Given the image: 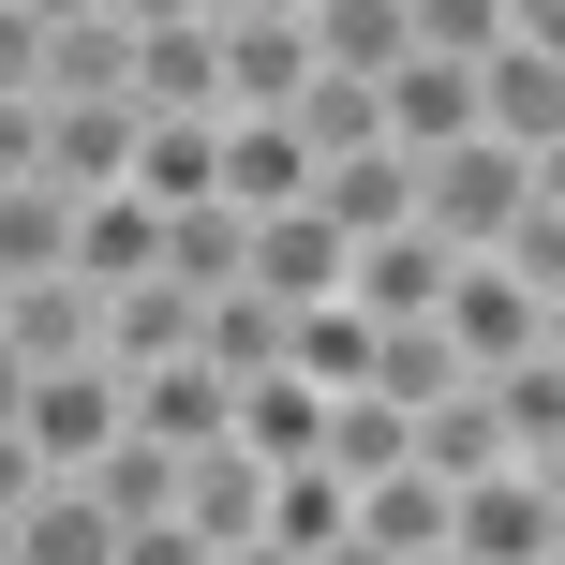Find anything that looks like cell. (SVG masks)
<instances>
[{
    "label": "cell",
    "instance_id": "obj_38",
    "mask_svg": "<svg viewBox=\"0 0 565 565\" xmlns=\"http://www.w3.org/2000/svg\"><path fill=\"white\" fill-rule=\"evenodd\" d=\"M15 402H30V358H15V342H0V431H15Z\"/></svg>",
    "mask_w": 565,
    "mask_h": 565
},
{
    "label": "cell",
    "instance_id": "obj_32",
    "mask_svg": "<svg viewBox=\"0 0 565 565\" xmlns=\"http://www.w3.org/2000/svg\"><path fill=\"white\" fill-rule=\"evenodd\" d=\"M402 45H431V60H477V45H507V0H402Z\"/></svg>",
    "mask_w": 565,
    "mask_h": 565
},
{
    "label": "cell",
    "instance_id": "obj_20",
    "mask_svg": "<svg viewBox=\"0 0 565 565\" xmlns=\"http://www.w3.org/2000/svg\"><path fill=\"white\" fill-rule=\"evenodd\" d=\"M0 536H15V565H119V521L89 507L75 477H45V491H30L15 521H0Z\"/></svg>",
    "mask_w": 565,
    "mask_h": 565
},
{
    "label": "cell",
    "instance_id": "obj_3",
    "mask_svg": "<svg viewBox=\"0 0 565 565\" xmlns=\"http://www.w3.org/2000/svg\"><path fill=\"white\" fill-rule=\"evenodd\" d=\"M431 328H447L461 372H491V358H536V342H565V298H551V282H521V268H491V254H461L447 298H431Z\"/></svg>",
    "mask_w": 565,
    "mask_h": 565
},
{
    "label": "cell",
    "instance_id": "obj_4",
    "mask_svg": "<svg viewBox=\"0 0 565 565\" xmlns=\"http://www.w3.org/2000/svg\"><path fill=\"white\" fill-rule=\"evenodd\" d=\"M477 135L521 164H565V45H536V30L477 45Z\"/></svg>",
    "mask_w": 565,
    "mask_h": 565
},
{
    "label": "cell",
    "instance_id": "obj_6",
    "mask_svg": "<svg viewBox=\"0 0 565 565\" xmlns=\"http://www.w3.org/2000/svg\"><path fill=\"white\" fill-rule=\"evenodd\" d=\"M372 135L417 164V149H447V135H477V60H431V45H402L387 75H372Z\"/></svg>",
    "mask_w": 565,
    "mask_h": 565
},
{
    "label": "cell",
    "instance_id": "obj_11",
    "mask_svg": "<svg viewBox=\"0 0 565 565\" xmlns=\"http://www.w3.org/2000/svg\"><path fill=\"white\" fill-rule=\"evenodd\" d=\"M179 536H209V551H238V536H254V521H268V461L254 447H238V431H224V447H194V461H179Z\"/></svg>",
    "mask_w": 565,
    "mask_h": 565
},
{
    "label": "cell",
    "instance_id": "obj_24",
    "mask_svg": "<svg viewBox=\"0 0 565 565\" xmlns=\"http://www.w3.org/2000/svg\"><path fill=\"white\" fill-rule=\"evenodd\" d=\"M282 372H298L312 402H328V387H372V312H342V298L282 312Z\"/></svg>",
    "mask_w": 565,
    "mask_h": 565
},
{
    "label": "cell",
    "instance_id": "obj_28",
    "mask_svg": "<svg viewBox=\"0 0 565 565\" xmlns=\"http://www.w3.org/2000/svg\"><path fill=\"white\" fill-rule=\"evenodd\" d=\"M358 536L372 551H431V536H447V477H417V461H402V477H358Z\"/></svg>",
    "mask_w": 565,
    "mask_h": 565
},
{
    "label": "cell",
    "instance_id": "obj_36",
    "mask_svg": "<svg viewBox=\"0 0 565 565\" xmlns=\"http://www.w3.org/2000/svg\"><path fill=\"white\" fill-rule=\"evenodd\" d=\"M119 30H179V15H209V0H105Z\"/></svg>",
    "mask_w": 565,
    "mask_h": 565
},
{
    "label": "cell",
    "instance_id": "obj_8",
    "mask_svg": "<svg viewBox=\"0 0 565 565\" xmlns=\"http://www.w3.org/2000/svg\"><path fill=\"white\" fill-rule=\"evenodd\" d=\"M119 89H135V119H224V45H209V15H179V30H135Z\"/></svg>",
    "mask_w": 565,
    "mask_h": 565
},
{
    "label": "cell",
    "instance_id": "obj_14",
    "mask_svg": "<svg viewBox=\"0 0 565 565\" xmlns=\"http://www.w3.org/2000/svg\"><path fill=\"white\" fill-rule=\"evenodd\" d=\"M312 209H328L342 238H387V224H417V164H402L387 135H372V149H328V164H312Z\"/></svg>",
    "mask_w": 565,
    "mask_h": 565
},
{
    "label": "cell",
    "instance_id": "obj_18",
    "mask_svg": "<svg viewBox=\"0 0 565 565\" xmlns=\"http://www.w3.org/2000/svg\"><path fill=\"white\" fill-rule=\"evenodd\" d=\"M179 282V298H224L238 268H254V209H224V194H194V209H164V254H149Z\"/></svg>",
    "mask_w": 565,
    "mask_h": 565
},
{
    "label": "cell",
    "instance_id": "obj_25",
    "mask_svg": "<svg viewBox=\"0 0 565 565\" xmlns=\"http://www.w3.org/2000/svg\"><path fill=\"white\" fill-rule=\"evenodd\" d=\"M75 491H89V507L119 521V536H135V521H164V507H179V447H149V431H119L105 461H75Z\"/></svg>",
    "mask_w": 565,
    "mask_h": 565
},
{
    "label": "cell",
    "instance_id": "obj_27",
    "mask_svg": "<svg viewBox=\"0 0 565 565\" xmlns=\"http://www.w3.org/2000/svg\"><path fill=\"white\" fill-rule=\"evenodd\" d=\"M209 135H224V119H135V179H119V194L194 209V194H209Z\"/></svg>",
    "mask_w": 565,
    "mask_h": 565
},
{
    "label": "cell",
    "instance_id": "obj_31",
    "mask_svg": "<svg viewBox=\"0 0 565 565\" xmlns=\"http://www.w3.org/2000/svg\"><path fill=\"white\" fill-rule=\"evenodd\" d=\"M224 431H238V447H254V461H312V387H298V372H254Z\"/></svg>",
    "mask_w": 565,
    "mask_h": 565
},
{
    "label": "cell",
    "instance_id": "obj_37",
    "mask_svg": "<svg viewBox=\"0 0 565 565\" xmlns=\"http://www.w3.org/2000/svg\"><path fill=\"white\" fill-rule=\"evenodd\" d=\"M15 15H30V30H75V15H105V0H15Z\"/></svg>",
    "mask_w": 565,
    "mask_h": 565
},
{
    "label": "cell",
    "instance_id": "obj_33",
    "mask_svg": "<svg viewBox=\"0 0 565 565\" xmlns=\"http://www.w3.org/2000/svg\"><path fill=\"white\" fill-rule=\"evenodd\" d=\"M0 105H45V30L0 0Z\"/></svg>",
    "mask_w": 565,
    "mask_h": 565
},
{
    "label": "cell",
    "instance_id": "obj_26",
    "mask_svg": "<svg viewBox=\"0 0 565 565\" xmlns=\"http://www.w3.org/2000/svg\"><path fill=\"white\" fill-rule=\"evenodd\" d=\"M194 342V298H179L164 268L149 282H105V372H135V358H179Z\"/></svg>",
    "mask_w": 565,
    "mask_h": 565
},
{
    "label": "cell",
    "instance_id": "obj_9",
    "mask_svg": "<svg viewBox=\"0 0 565 565\" xmlns=\"http://www.w3.org/2000/svg\"><path fill=\"white\" fill-rule=\"evenodd\" d=\"M342 254H358V238L298 194V209H268V224H254V268H238V282H254V298H282V312H312V298H342Z\"/></svg>",
    "mask_w": 565,
    "mask_h": 565
},
{
    "label": "cell",
    "instance_id": "obj_5",
    "mask_svg": "<svg viewBox=\"0 0 565 565\" xmlns=\"http://www.w3.org/2000/svg\"><path fill=\"white\" fill-rule=\"evenodd\" d=\"M15 431H30L45 477L105 461V447H119V372H105V358H45V372H30V402H15Z\"/></svg>",
    "mask_w": 565,
    "mask_h": 565
},
{
    "label": "cell",
    "instance_id": "obj_19",
    "mask_svg": "<svg viewBox=\"0 0 565 565\" xmlns=\"http://www.w3.org/2000/svg\"><path fill=\"white\" fill-rule=\"evenodd\" d=\"M179 358H209L224 387H254V372H282V298H254V282L194 298V342H179Z\"/></svg>",
    "mask_w": 565,
    "mask_h": 565
},
{
    "label": "cell",
    "instance_id": "obj_39",
    "mask_svg": "<svg viewBox=\"0 0 565 565\" xmlns=\"http://www.w3.org/2000/svg\"><path fill=\"white\" fill-rule=\"evenodd\" d=\"M209 565H298V551H268V536H238V551H209Z\"/></svg>",
    "mask_w": 565,
    "mask_h": 565
},
{
    "label": "cell",
    "instance_id": "obj_1",
    "mask_svg": "<svg viewBox=\"0 0 565 565\" xmlns=\"http://www.w3.org/2000/svg\"><path fill=\"white\" fill-rule=\"evenodd\" d=\"M565 164H521V149H491V135H447V149H417V238H447V254H491V238L521 224V194H551Z\"/></svg>",
    "mask_w": 565,
    "mask_h": 565
},
{
    "label": "cell",
    "instance_id": "obj_40",
    "mask_svg": "<svg viewBox=\"0 0 565 565\" xmlns=\"http://www.w3.org/2000/svg\"><path fill=\"white\" fill-rule=\"evenodd\" d=\"M209 15H298V0H209Z\"/></svg>",
    "mask_w": 565,
    "mask_h": 565
},
{
    "label": "cell",
    "instance_id": "obj_30",
    "mask_svg": "<svg viewBox=\"0 0 565 565\" xmlns=\"http://www.w3.org/2000/svg\"><path fill=\"white\" fill-rule=\"evenodd\" d=\"M282 135L328 164V149H372V75H298L282 89Z\"/></svg>",
    "mask_w": 565,
    "mask_h": 565
},
{
    "label": "cell",
    "instance_id": "obj_35",
    "mask_svg": "<svg viewBox=\"0 0 565 565\" xmlns=\"http://www.w3.org/2000/svg\"><path fill=\"white\" fill-rule=\"evenodd\" d=\"M30 491H45V461H30V431H0V521H15Z\"/></svg>",
    "mask_w": 565,
    "mask_h": 565
},
{
    "label": "cell",
    "instance_id": "obj_15",
    "mask_svg": "<svg viewBox=\"0 0 565 565\" xmlns=\"http://www.w3.org/2000/svg\"><path fill=\"white\" fill-rule=\"evenodd\" d=\"M45 179L60 194H119V179H135V105H119V89L45 105Z\"/></svg>",
    "mask_w": 565,
    "mask_h": 565
},
{
    "label": "cell",
    "instance_id": "obj_16",
    "mask_svg": "<svg viewBox=\"0 0 565 565\" xmlns=\"http://www.w3.org/2000/svg\"><path fill=\"white\" fill-rule=\"evenodd\" d=\"M149 254H164V209L149 194H75V238H60V268L105 298V282H149Z\"/></svg>",
    "mask_w": 565,
    "mask_h": 565
},
{
    "label": "cell",
    "instance_id": "obj_29",
    "mask_svg": "<svg viewBox=\"0 0 565 565\" xmlns=\"http://www.w3.org/2000/svg\"><path fill=\"white\" fill-rule=\"evenodd\" d=\"M60 238H75V194H60V179H15V194H0V282H45Z\"/></svg>",
    "mask_w": 565,
    "mask_h": 565
},
{
    "label": "cell",
    "instance_id": "obj_13",
    "mask_svg": "<svg viewBox=\"0 0 565 565\" xmlns=\"http://www.w3.org/2000/svg\"><path fill=\"white\" fill-rule=\"evenodd\" d=\"M0 342H15L30 372H45V358H105V298H89L75 268H45V282H0Z\"/></svg>",
    "mask_w": 565,
    "mask_h": 565
},
{
    "label": "cell",
    "instance_id": "obj_10",
    "mask_svg": "<svg viewBox=\"0 0 565 565\" xmlns=\"http://www.w3.org/2000/svg\"><path fill=\"white\" fill-rule=\"evenodd\" d=\"M209 194L268 224V209H298V194H312V149L282 135V119H238V105H224V135H209Z\"/></svg>",
    "mask_w": 565,
    "mask_h": 565
},
{
    "label": "cell",
    "instance_id": "obj_22",
    "mask_svg": "<svg viewBox=\"0 0 565 565\" xmlns=\"http://www.w3.org/2000/svg\"><path fill=\"white\" fill-rule=\"evenodd\" d=\"M254 536L312 565V551H328V536H358V491H342L328 461H268V521H254Z\"/></svg>",
    "mask_w": 565,
    "mask_h": 565
},
{
    "label": "cell",
    "instance_id": "obj_7",
    "mask_svg": "<svg viewBox=\"0 0 565 565\" xmlns=\"http://www.w3.org/2000/svg\"><path fill=\"white\" fill-rule=\"evenodd\" d=\"M447 238H417V224H387V238H358L342 254V312H372V328H431V298H447Z\"/></svg>",
    "mask_w": 565,
    "mask_h": 565
},
{
    "label": "cell",
    "instance_id": "obj_23",
    "mask_svg": "<svg viewBox=\"0 0 565 565\" xmlns=\"http://www.w3.org/2000/svg\"><path fill=\"white\" fill-rule=\"evenodd\" d=\"M298 45H312V75H387L402 60V0H298Z\"/></svg>",
    "mask_w": 565,
    "mask_h": 565
},
{
    "label": "cell",
    "instance_id": "obj_34",
    "mask_svg": "<svg viewBox=\"0 0 565 565\" xmlns=\"http://www.w3.org/2000/svg\"><path fill=\"white\" fill-rule=\"evenodd\" d=\"M15 179H45V105H0V194Z\"/></svg>",
    "mask_w": 565,
    "mask_h": 565
},
{
    "label": "cell",
    "instance_id": "obj_21",
    "mask_svg": "<svg viewBox=\"0 0 565 565\" xmlns=\"http://www.w3.org/2000/svg\"><path fill=\"white\" fill-rule=\"evenodd\" d=\"M312 461H328L342 491H358V477H402V402H372V387H328V402H312Z\"/></svg>",
    "mask_w": 565,
    "mask_h": 565
},
{
    "label": "cell",
    "instance_id": "obj_17",
    "mask_svg": "<svg viewBox=\"0 0 565 565\" xmlns=\"http://www.w3.org/2000/svg\"><path fill=\"white\" fill-rule=\"evenodd\" d=\"M209 45H224V105H238V119H282V89L312 75L298 15H209Z\"/></svg>",
    "mask_w": 565,
    "mask_h": 565
},
{
    "label": "cell",
    "instance_id": "obj_41",
    "mask_svg": "<svg viewBox=\"0 0 565 565\" xmlns=\"http://www.w3.org/2000/svg\"><path fill=\"white\" fill-rule=\"evenodd\" d=\"M0 565H15V536H0Z\"/></svg>",
    "mask_w": 565,
    "mask_h": 565
},
{
    "label": "cell",
    "instance_id": "obj_2",
    "mask_svg": "<svg viewBox=\"0 0 565 565\" xmlns=\"http://www.w3.org/2000/svg\"><path fill=\"white\" fill-rule=\"evenodd\" d=\"M447 551L461 565H565V461H491L447 491Z\"/></svg>",
    "mask_w": 565,
    "mask_h": 565
},
{
    "label": "cell",
    "instance_id": "obj_12",
    "mask_svg": "<svg viewBox=\"0 0 565 565\" xmlns=\"http://www.w3.org/2000/svg\"><path fill=\"white\" fill-rule=\"evenodd\" d=\"M477 402H491V431H507V461H565V342H536V358H491Z\"/></svg>",
    "mask_w": 565,
    "mask_h": 565
}]
</instances>
